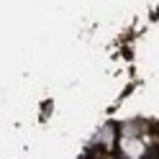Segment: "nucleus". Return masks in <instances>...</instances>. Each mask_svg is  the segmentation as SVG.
<instances>
[]
</instances>
